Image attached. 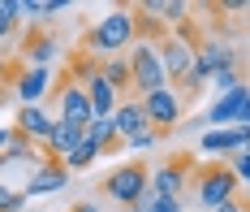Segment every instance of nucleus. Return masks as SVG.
I'll use <instances>...</instances> for the list:
<instances>
[{"label": "nucleus", "instance_id": "nucleus-20", "mask_svg": "<svg viewBox=\"0 0 250 212\" xmlns=\"http://www.w3.org/2000/svg\"><path fill=\"white\" fill-rule=\"evenodd\" d=\"M125 147H138V152H147V147H155V139H151V130H143V134H134Z\"/></svg>", "mask_w": 250, "mask_h": 212}, {"label": "nucleus", "instance_id": "nucleus-22", "mask_svg": "<svg viewBox=\"0 0 250 212\" xmlns=\"http://www.w3.org/2000/svg\"><path fill=\"white\" fill-rule=\"evenodd\" d=\"M69 212H100V208H95L91 199H82V204H74V208H69Z\"/></svg>", "mask_w": 250, "mask_h": 212}, {"label": "nucleus", "instance_id": "nucleus-3", "mask_svg": "<svg viewBox=\"0 0 250 212\" xmlns=\"http://www.w3.org/2000/svg\"><path fill=\"white\" fill-rule=\"evenodd\" d=\"M48 87H52L48 104H52V113H56V121H61V126H74V130H86V126H91V104H86V91H82L78 74L65 65Z\"/></svg>", "mask_w": 250, "mask_h": 212}, {"label": "nucleus", "instance_id": "nucleus-19", "mask_svg": "<svg viewBox=\"0 0 250 212\" xmlns=\"http://www.w3.org/2000/svg\"><path fill=\"white\" fill-rule=\"evenodd\" d=\"M147 212H186V208H181V199H151Z\"/></svg>", "mask_w": 250, "mask_h": 212}, {"label": "nucleus", "instance_id": "nucleus-16", "mask_svg": "<svg viewBox=\"0 0 250 212\" xmlns=\"http://www.w3.org/2000/svg\"><path fill=\"white\" fill-rule=\"evenodd\" d=\"M147 9L160 18V22H164V26H177V22L186 18V4H177V0H151Z\"/></svg>", "mask_w": 250, "mask_h": 212}, {"label": "nucleus", "instance_id": "nucleus-18", "mask_svg": "<svg viewBox=\"0 0 250 212\" xmlns=\"http://www.w3.org/2000/svg\"><path fill=\"white\" fill-rule=\"evenodd\" d=\"M26 195L22 190H9V186H0V212H22Z\"/></svg>", "mask_w": 250, "mask_h": 212}, {"label": "nucleus", "instance_id": "nucleus-15", "mask_svg": "<svg viewBox=\"0 0 250 212\" xmlns=\"http://www.w3.org/2000/svg\"><path fill=\"white\" fill-rule=\"evenodd\" d=\"M95 156H100V143H95L91 134H82V143H78V147H74L65 160H61V165H65V173H74V169H86Z\"/></svg>", "mask_w": 250, "mask_h": 212}, {"label": "nucleus", "instance_id": "nucleus-12", "mask_svg": "<svg viewBox=\"0 0 250 212\" xmlns=\"http://www.w3.org/2000/svg\"><path fill=\"white\" fill-rule=\"evenodd\" d=\"M246 147V126L233 130H207L203 134V152H242Z\"/></svg>", "mask_w": 250, "mask_h": 212}, {"label": "nucleus", "instance_id": "nucleus-2", "mask_svg": "<svg viewBox=\"0 0 250 212\" xmlns=\"http://www.w3.org/2000/svg\"><path fill=\"white\" fill-rule=\"evenodd\" d=\"M86 56H117V52H129L134 48V18H129V4L125 9H112L108 18H100L91 30H82V44H78Z\"/></svg>", "mask_w": 250, "mask_h": 212}, {"label": "nucleus", "instance_id": "nucleus-6", "mask_svg": "<svg viewBox=\"0 0 250 212\" xmlns=\"http://www.w3.org/2000/svg\"><path fill=\"white\" fill-rule=\"evenodd\" d=\"M143 104V117H147V130L151 139L160 143V139H168V134H177V126H181V104H177V95L168 91V87H160V91H151V95H143L138 100Z\"/></svg>", "mask_w": 250, "mask_h": 212}, {"label": "nucleus", "instance_id": "nucleus-4", "mask_svg": "<svg viewBox=\"0 0 250 212\" xmlns=\"http://www.w3.org/2000/svg\"><path fill=\"white\" fill-rule=\"evenodd\" d=\"M186 186L194 190V199H199L207 212L220 208V204H229L233 195H242V182H237V178L225 169V156H220V160H199Z\"/></svg>", "mask_w": 250, "mask_h": 212}, {"label": "nucleus", "instance_id": "nucleus-17", "mask_svg": "<svg viewBox=\"0 0 250 212\" xmlns=\"http://www.w3.org/2000/svg\"><path fill=\"white\" fill-rule=\"evenodd\" d=\"M18 13H22V4H18V0H0V39H4V35L13 30Z\"/></svg>", "mask_w": 250, "mask_h": 212}, {"label": "nucleus", "instance_id": "nucleus-8", "mask_svg": "<svg viewBox=\"0 0 250 212\" xmlns=\"http://www.w3.org/2000/svg\"><path fill=\"white\" fill-rule=\"evenodd\" d=\"M108 126H112V134H117L121 143H129L134 134H143V130H147V117H143V104H138V100H117L112 117H108Z\"/></svg>", "mask_w": 250, "mask_h": 212}, {"label": "nucleus", "instance_id": "nucleus-10", "mask_svg": "<svg viewBox=\"0 0 250 212\" xmlns=\"http://www.w3.org/2000/svg\"><path fill=\"white\" fill-rule=\"evenodd\" d=\"M65 178H69V173H65V165H61L56 156H48V165H39V169H35V178H30V186H26L22 195H52V190H61V186H65Z\"/></svg>", "mask_w": 250, "mask_h": 212}, {"label": "nucleus", "instance_id": "nucleus-14", "mask_svg": "<svg viewBox=\"0 0 250 212\" xmlns=\"http://www.w3.org/2000/svg\"><path fill=\"white\" fill-rule=\"evenodd\" d=\"M43 91H48V70H26V74H18V95H22V104H39Z\"/></svg>", "mask_w": 250, "mask_h": 212}, {"label": "nucleus", "instance_id": "nucleus-9", "mask_svg": "<svg viewBox=\"0 0 250 212\" xmlns=\"http://www.w3.org/2000/svg\"><path fill=\"white\" fill-rule=\"evenodd\" d=\"M18 134H26L30 143H43L48 147L52 130H56V117H48V108L39 104H22V113H18V126H13Z\"/></svg>", "mask_w": 250, "mask_h": 212}, {"label": "nucleus", "instance_id": "nucleus-11", "mask_svg": "<svg viewBox=\"0 0 250 212\" xmlns=\"http://www.w3.org/2000/svg\"><path fill=\"white\" fill-rule=\"evenodd\" d=\"M207 121H216V126L220 121H237V126H246V87H233L225 100L207 113Z\"/></svg>", "mask_w": 250, "mask_h": 212}, {"label": "nucleus", "instance_id": "nucleus-1", "mask_svg": "<svg viewBox=\"0 0 250 212\" xmlns=\"http://www.w3.org/2000/svg\"><path fill=\"white\" fill-rule=\"evenodd\" d=\"M151 165L143 156H134V160H121L117 169H108L100 178V195L104 199H112L121 212H147L151 208Z\"/></svg>", "mask_w": 250, "mask_h": 212}, {"label": "nucleus", "instance_id": "nucleus-13", "mask_svg": "<svg viewBox=\"0 0 250 212\" xmlns=\"http://www.w3.org/2000/svg\"><path fill=\"white\" fill-rule=\"evenodd\" d=\"M52 35L48 30H30L26 35V44H22V52H26V61H30V70H48V56H52Z\"/></svg>", "mask_w": 250, "mask_h": 212}, {"label": "nucleus", "instance_id": "nucleus-21", "mask_svg": "<svg viewBox=\"0 0 250 212\" xmlns=\"http://www.w3.org/2000/svg\"><path fill=\"white\" fill-rule=\"evenodd\" d=\"M211 212H246V195H233L229 204H220V208H211Z\"/></svg>", "mask_w": 250, "mask_h": 212}, {"label": "nucleus", "instance_id": "nucleus-7", "mask_svg": "<svg viewBox=\"0 0 250 212\" xmlns=\"http://www.w3.org/2000/svg\"><path fill=\"white\" fill-rule=\"evenodd\" d=\"M194 165H199V160L190 156V152H177V156H168L164 165H155V169H151V182H147L151 199H177V195L186 190V182H190Z\"/></svg>", "mask_w": 250, "mask_h": 212}, {"label": "nucleus", "instance_id": "nucleus-5", "mask_svg": "<svg viewBox=\"0 0 250 212\" xmlns=\"http://www.w3.org/2000/svg\"><path fill=\"white\" fill-rule=\"evenodd\" d=\"M125 65H129V87H134V100H143L151 91L168 87L164 82V70H160V56H155V44H134L125 52Z\"/></svg>", "mask_w": 250, "mask_h": 212}]
</instances>
